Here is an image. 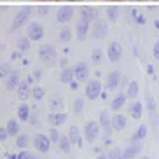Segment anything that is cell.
<instances>
[{
	"label": "cell",
	"mask_w": 159,
	"mask_h": 159,
	"mask_svg": "<svg viewBox=\"0 0 159 159\" xmlns=\"http://www.w3.org/2000/svg\"><path fill=\"white\" fill-rule=\"evenodd\" d=\"M39 58H40V61H42L44 65L52 66L58 61V52L51 44H44V46H40V49H39Z\"/></svg>",
	"instance_id": "1"
},
{
	"label": "cell",
	"mask_w": 159,
	"mask_h": 159,
	"mask_svg": "<svg viewBox=\"0 0 159 159\" xmlns=\"http://www.w3.org/2000/svg\"><path fill=\"white\" fill-rule=\"evenodd\" d=\"M100 122H94V121H88L84 124V129H82V135H84V140L88 143H93L100 135Z\"/></svg>",
	"instance_id": "2"
},
{
	"label": "cell",
	"mask_w": 159,
	"mask_h": 159,
	"mask_svg": "<svg viewBox=\"0 0 159 159\" xmlns=\"http://www.w3.org/2000/svg\"><path fill=\"white\" fill-rule=\"evenodd\" d=\"M33 147H35V150L40 152V154H47L49 149H51V138L47 135L39 133V135L33 136Z\"/></svg>",
	"instance_id": "3"
},
{
	"label": "cell",
	"mask_w": 159,
	"mask_h": 159,
	"mask_svg": "<svg viewBox=\"0 0 159 159\" xmlns=\"http://www.w3.org/2000/svg\"><path fill=\"white\" fill-rule=\"evenodd\" d=\"M30 14H32V7H30V5H25L23 9H19L18 14H16L14 19H12V30L21 28V26L26 23V19L30 18Z\"/></svg>",
	"instance_id": "4"
},
{
	"label": "cell",
	"mask_w": 159,
	"mask_h": 159,
	"mask_svg": "<svg viewBox=\"0 0 159 159\" xmlns=\"http://www.w3.org/2000/svg\"><path fill=\"white\" fill-rule=\"evenodd\" d=\"M91 33H93L94 39H98V40H102V39L107 37L108 33V25L103 21V19H94L93 21V26H91Z\"/></svg>",
	"instance_id": "5"
},
{
	"label": "cell",
	"mask_w": 159,
	"mask_h": 159,
	"mask_svg": "<svg viewBox=\"0 0 159 159\" xmlns=\"http://www.w3.org/2000/svg\"><path fill=\"white\" fill-rule=\"evenodd\" d=\"M107 56H108V60H110V63H117V61H121V58H122V46L117 42V40H114V42L108 44Z\"/></svg>",
	"instance_id": "6"
},
{
	"label": "cell",
	"mask_w": 159,
	"mask_h": 159,
	"mask_svg": "<svg viewBox=\"0 0 159 159\" xmlns=\"http://www.w3.org/2000/svg\"><path fill=\"white\" fill-rule=\"evenodd\" d=\"M26 37H28L30 40H33V42L40 40V39L44 37V28H42V25H39V23H30L28 26H26Z\"/></svg>",
	"instance_id": "7"
},
{
	"label": "cell",
	"mask_w": 159,
	"mask_h": 159,
	"mask_svg": "<svg viewBox=\"0 0 159 159\" xmlns=\"http://www.w3.org/2000/svg\"><path fill=\"white\" fill-rule=\"evenodd\" d=\"M102 94V84L100 80H89L88 86H86V96L89 100H96Z\"/></svg>",
	"instance_id": "8"
},
{
	"label": "cell",
	"mask_w": 159,
	"mask_h": 159,
	"mask_svg": "<svg viewBox=\"0 0 159 159\" xmlns=\"http://www.w3.org/2000/svg\"><path fill=\"white\" fill-rule=\"evenodd\" d=\"M142 142H131L128 145L126 149L122 150V154H124V159H136V156L142 152Z\"/></svg>",
	"instance_id": "9"
},
{
	"label": "cell",
	"mask_w": 159,
	"mask_h": 159,
	"mask_svg": "<svg viewBox=\"0 0 159 159\" xmlns=\"http://www.w3.org/2000/svg\"><path fill=\"white\" fill-rule=\"evenodd\" d=\"M98 122H100V128L103 129L105 135H110V133H112V129H114V128H112V117L108 116L107 110H102V112H100Z\"/></svg>",
	"instance_id": "10"
},
{
	"label": "cell",
	"mask_w": 159,
	"mask_h": 159,
	"mask_svg": "<svg viewBox=\"0 0 159 159\" xmlns=\"http://www.w3.org/2000/svg\"><path fill=\"white\" fill-rule=\"evenodd\" d=\"M72 16H74V7H72V5H61L56 12L58 23H66V21H70Z\"/></svg>",
	"instance_id": "11"
},
{
	"label": "cell",
	"mask_w": 159,
	"mask_h": 159,
	"mask_svg": "<svg viewBox=\"0 0 159 159\" xmlns=\"http://www.w3.org/2000/svg\"><path fill=\"white\" fill-rule=\"evenodd\" d=\"M19 84H21L19 72L12 70L9 75H7V79H5V89H7V91H14V89L19 88Z\"/></svg>",
	"instance_id": "12"
},
{
	"label": "cell",
	"mask_w": 159,
	"mask_h": 159,
	"mask_svg": "<svg viewBox=\"0 0 159 159\" xmlns=\"http://www.w3.org/2000/svg\"><path fill=\"white\" fill-rule=\"evenodd\" d=\"M88 33H89V21L80 18L77 21V26H75V37L79 39V40H84L88 37Z\"/></svg>",
	"instance_id": "13"
},
{
	"label": "cell",
	"mask_w": 159,
	"mask_h": 159,
	"mask_svg": "<svg viewBox=\"0 0 159 159\" xmlns=\"http://www.w3.org/2000/svg\"><path fill=\"white\" fill-rule=\"evenodd\" d=\"M80 18L89 21V23H93L94 19H98V11L94 7H89V5H82L80 7Z\"/></svg>",
	"instance_id": "14"
},
{
	"label": "cell",
	"mask_w": 159,
	"mask_h": 159,
	"mask_svg": "<svg viewBox=\"0 0 159 159\" xmlns=\"http://www.w3.org/2000/svg\"><path fill=\"white\" fill-rule=\"evenodd\" d=\"M121 80H122V74L119 70H112L108 74V79H107V86L108 89H117L121 86Z\"/></svg>",
	"instance_id": "15"
},
{
	"label": "cell",
	"mask_w": 159,
	"mask_h": 159,
	"mask_svg": "<svg viewBox=\"0 0 159 159\" xmlns=\"http://www.w3.org/2000/svg\"><path fill=\"white\" fill-rule=\"evenodd\" d=\"M74 72H75V79L79 80V82H82V80H88V75H89V70H88V65L86 63H77L75 65V68H74Z\"/></svg>",
	"instance_id": "16"
},
{
	"label": "cell",
	"mask_w": 159,
	"mask_h": 159,
	"mask_svg": "<svg viewBox=\"0 0 159 159\" xmlns=\"http://www.w3.org/2000/svg\"><path fill=\"white\" fill-rule=\"evenodd\" d=\"M126 124H128L126 116H122V114H116V116L112 117V128H114L116 131L124 129V128H126Z\"/></svg>",
	"instance_id": "17"
},
{
	"label": "cell",
	"mask_w": 159,
	"mask_h": 159,
	"mask_svg": "<svg viewBox=\"0 0 159 159\" xmlns=\"http://www.w3.org/2000/svg\"><path fill=\"white\" fill-rule=\"evenodd\" d=\"M66 114L65 112H54V114H51V116L47 117L49 119V122H51V126H61L63 122H66Z\"/></svg>",
	"instance_id": "18"
},
{
	"label": "cell",
	"mask_w": 159,
	"mask_h": 159,
	"mask_svg": "<svg viewBox=\"0 0 159 159\" xmlns=\"http://www.w3.org/2000/svg\"><path fill=\"white\" fill-rule=\"evenodd\" d=\"M16 91H18V98H19V100H26L30 94H32L30 82H28V80H26V82H21V84H19V88L16 89Z\"/></svg>",
	"instance_id": "19"
},
{
	"label": "cell",
	"mask_w": 159,
	"mask_h": 159,
	"mask_svg": "<svg viewBox=\"0 0 159 159\" xmlns=\"http://www.w3.org/2000/svg\"><path fill=\"white\" fill-rule=\"evenodd\" d=\"M142 114H143V105H142V102H133L129 107V116L131 119H140Z\"/></svg>",
	"instance_id": "20"
},
{
	"label": "cell",
	"mask_w": 159,
	"mask_h": 159,
	"mask_svg": "<svg viewBox=\"0 0 159 159\" xmlns=\"http://www.w3.org/2000/svg\"><path fill=\"white\" fill-rule=\"evenodd\" d=\"M68 138H70L72 145H79L82 143V138H80V131L77 126H70V129H68Z\"/></svg>",
	"instance_id": "21"
},
{
	"label": "cell",
	"mask_w": 159,
	"mask_h": 159,
	"mask_svg": "<svg viewBox=\"0 0 159 159\" xmlns=\"http://www.w3.org/2000/svg\"><path fill=\"white\" fill-rule=\"evenodd\" d=\"M70 149H72L70 138H68V136H65V135H61L60 142H58V150H60V152H63V154H68V152H70Z\"/></svg>",
	"instance_id": "22"
},
{
	"label": "cell",
	"mask_w": 159,
	"mask_h": 159,
	"mask_svg": "<svg viewBox=\"0 0 159 159\" xmlns=\"http://www.w3.org/2000/svg\"><path fill=\"white\" fill-rule=\"evenodd\" d=\"M126 98H128V96H126L124 93H119V94L116 96V98L112 100V103H110V108L117 112L119 108H122V105H124V102H126Z\"/></svg>",
	"instance_id": "23"
},
{
	"label": "cell",
	"mask_w": 159,
	"mask_h": 159,
	"mask_svg": "<svg viewBox=\"0 0 159 159\" xmlns=\"http://www.w3.org/2000/svg\"><path fill=\"white\" fill-rule=\"evenodd\" d=\"M145 136H147V126H145V124H140L138 129L131 135V142H142Z\"/></svg>",
	"instance_id": "24"
},
{
	"label": "cell",
	"mask_w": 159,
	"mask_h": 159,
	"mask_svg": "<svg viewBox=\"0 0 159 159\" xmlns=\"http://www.w3.org/2000/svg\"><path fill=\"white\" fill-rule=\"evenodd\" d=\"M7 131H9V135L11 136H18L19 135V131H21V128H19V122L16 121V119H9L7 121Z\"/></svg>",
	"instance_id": "25"
},
{
	"label": "cell",
	"mask_w": 159,
	"mask_h": 159,
	"mask_svg": "<svg viewBox=\"0 0 159 159\" xmlns=\"http://www.w3.org/2000/svg\"><path fill=\"white\" fill-rule=\"evenodd\" d=\"M107 19L110 23H117V19H119V7H117V5H108Z\"/></svg>",
	"instance_id": "26"
},
{
	"label": "cell",
	"mask_w": 159,
	"mask_h": 159,
	"mask_svg": "<svg viewBox=\"0 0 159 159\" xmlns=\"http://www.w3.org/2000/svg\"><path fill=\"white\" fill-rule=\"evenodd\" d=\"M74 77H75L74 68H63L61 74H60V80H61V82H68V84L74 80Z\"/></svg>",
	"instance_id": "27"
},
{
	"label": "cell",
	"mask_w": 159,
	"mask_h": 159,
	"mask_svg": "<svg viewBox=\"0 0 159 159\" xmlns=\"http://www.w3.org/2000/svg\"><path fill=\"white\" fill-rule=\"evenodd\" d=\"M30 107L26 105V103H21L18 108V117H19V121H28L30 119Z\"/></svg>",
	"instance_id": "28"
},
{
	"label": "cell",
	"mask_w": 159,
	"mask_h": 159,
	"mask_svg": "<svg viewBox=\"0 0 159 159\" xmlns=\"http://www.w3.org/2000/svg\"><path fill=\"white\" fill-rule=\"evenodd\" d=\"M136 94H138V82L136 80H131L129 84H128V89H126V96L129 100H135Z\"/></svg>",
	"instance_id": "29"
},
{
	"label": "cell",
	"mask_w": 159,
	"mask_h": 159,
	"mask_svg": "<svg viewBox=\"0 0 159 159\" xmlns=\"http://www.w3.org/2000/svg\"><path fill=\"white\" fill-rule=\"evenodd\" d=\"M30 143V136L25 135V133H19L18 136H16V147L18 149H25V147H28Z\"/></svg>",
	"instance_id": "30"
},
{
	"label": "cell",
	"mask_w": 159,
	"mask_h": 159,
	"mask_svg": "<svg viewBox=\"0 0 159 159\" xmlns=\"http://www.w3.org/2000/svg\"><path fill=\"white\" fill-rule=\"evenodd\" d=\"M30 42H32V40H30L28 37H21L18 40V49H19V52H26L30 49Z\"/></svg>",
	"instance_id": "31"
},
{
	"label": "cell",
	"mask_w": 159,
	"mask_h": 159,
	"mask_svg": "<svg viewBox=\"0 0 159 159\" xmlns=\"http://www.w3.org/2000/svg\"><path fill=\"white\" fill-rule=\"evenodd\" d=\"M58 39H60V42H68L72 39V30L70 28H63L60 32V35H58Z\"/></svg>",
	"instance_id": "32"
},
{
	"label": "cell",
	"mask_w": 159,
	"mask_h": 159,
	"mask_svg": "<svg viewBox=\"0 0 159 159\" xmlns=\"http://www.w3.org/2000/svg\"><path fill=\"white\" fill-rule=\"evenodd\" d=\"M82 107H84V102H82V98H75L74 102H72V112L79 114L80 110H82Z\"/></svg>",
	"instance_id": "33"
},
{
	"label": "cell",
	"mask_w": 159,
	"mask_h": 159,
	"mask_svg": "<svg viewBox=\"0 0 159 159\" xmlns=\"http://www.w3.org/2000/svg\"><path fill=\"white\" fill-rule=\"evenodd\" d=\"M32 96H33V100H42L44 98V88L35 86V88L32 89Z\"/></svg>",
	"instance_id": "34"
},
{
	"label": "cell",
	"mask_w": 159,
	"mask_h": 159,
	"mask_svg": "<svg viewBox=\"0 0 159 159\" xmlns=\"http://www.w3.org/2000/svg\"><path fill=\"white\" fill-rule=\"evenodd\" d=\"M102 58H103V52L102 49H93V54H91V60L96 63V65H100L102 63Z\"/></svg>",
	"instance_id": "35"
},
{
	"label": "cell",
	"mask_w": 159,
	"mask_h": 159,
	"mask_svg": "<svg viewBox=\"0 0 159 159\" xmlns=\"http://www.w3.org/2000/svg\"><path fill=\"white\" fill-rule=\"evenodd\" d=\"M108 159H124V154H122V150H119V149H112L108 152Z\"/></svg>",
	"instance_id": "36"
},
{
	"label": "cell",
	"mask_w": 159,
	"mask_h": 159,
	"mask_svg": "<svg viewBox=\"0 0 159 159\" xmlns=\"http://www.w3.org/2000/svg\"><path fill=\"white\" fill-rule=\"evenodd\" d=\"M49 138H51V142H56V143L60 142V138H61V136H60V133H58L56 126H52L51 129H49Z\"/></svg>",
	"instance_id": "37"
},
{
	"label": "cell",
	"mask_w": 159,
	"mask_h": 159,
	"mask_svg": "<svg viewBox=\"0 0 159 159\" xmlns=\"http://www.w3.org/2000/svg\"><path fill=\"white\" fill-rule=\"evenodd\" d=\"M11 66H9V63H4V65H2V68H0V77H2V79H7V75L11 74Z\"/></svg>",
	"instance_id": "38"
},
{
	"label": "cell",
	"mask_w": 159,
	"mask_h": 159,
	"mask_svg": "<svg viewBox=\"0 0 159 159\" xmlns=\"http://www.w3.org/2000/svg\"><path fill=\"white\" fill-rule=\"evenodd\" d=\"M51 108H52V110H61V108H63V100H61V98H54L51 102Z\"/></svg>",
	"instance_id": "39"
},
{
	"label": "cell",
	"mask_w": 159,
	"mask_h": 159,
	"mask_svg": "<svg viewBox=\"0 0 159 159\" xmlns=\"http://www.w3.org/2000/svg\"><path fill=\"white\" fill-rule=\"evenodd\" d=\"M7 136H11L9 135V131H7V128H0V142H2V143H5V142H7Z\"/></svg>",
	"instance_id": "40"
},
{
	"label": "cell",
	"mask_w": 159,
	"mask_h": 159,
	"mask_svg": "<svg viewBox=\"0 0 159 159\" xmlns=\"http://www.w3.org/2000/svg\"><path fill=\"white\" fill-rule=\"evenodd\" d=\"M18 159H37V157H33V154H30V152L23 150V152H19V154H18Z\"/></svg>",
	"instance_id": "41"
},
{
	"label": "cell",
	"mask_w": 159,
	"mask_h": 159,
	"mask_svg": "<svg viewBox=\"0 0 159 159\" xmlns=\"http://www.w3.org/2000/svg\"><path fill=\"white\" fill-rule=\"evenodd\" d=\"M147 108H149L150 112H154L156 103H154V98H152V96H149V98H147Z\"/></svg>",
	"instance_id": "42"
},
{
	"label": "cell",
	"mask_w": 159,
	"mask_h": 159,
	"mask_svg": "<svg viewBox=\"0 0 159 159\" xmlns=\"http://www.w3.org/2000/svg\"><path fill=\"white\" fill-rule=\"evenodd\" d=\"M152 54H154L156 60H159V40L154 44V47H152Z\"/></svg>",
	"instance_id": "43"
},
{
	"label": "cell",
	"mask_w": 159,
	"mask_h": 159,
	"mask_svg": "<svg viewBox=\"0 0 159 159\" xmlns=\"http://www.w3.org/2000/svg\"><path fill=\"white\" fill-rule=\"evenodd\" d=\"M47 12H49V5H40V7H39V14H47Z\"/></svg>",
	"instance_id": "44"
},
{
	"label": "cell",
	"mask_w": 159,
	"mask_h": 159,
	"mask_svg": "<svg viewBox=\"0 0 159 159\" xmlns=\"http://www.w3.org/2000/svg\"><path fill=\"white\" fill-rule=\"evenodd\" d=\"M136 23H138V25H145V16L143 14H136Z\"/></svg>",
	"instance_id": "45"
},
{
	"label": "cell",
	"mask_w": 159,
	"mask_h": 159,
	"mask_svg": "<svg viewBox=\"0 0 159 159\" xmlns=\"http://www.w3.org/2000/svg\"><path fill=\"white\" fill-rule=\"evenodd\" d=\"M32 75H33V79H35V80H39L40 77H42V72H40V70H35Z\"/></svg>",
	"instance_id": "46"
},
{
	"label": "cell",
	"mask_w": 159,
	"mask_h": 159,
	"mask_svg": "<svg viewBox=\"0 0 159 159\" xmlns=\"http://www.w3.org/2000/svg\"><path fill=\"white\" fill-rule=\"evenodd\" d=\"M28 122H30V124H37V116H35V114H33V116H30V119H28Z\"/></svg>",
	"instance_id": "47"
},
{
	"label": "cell",
	"mask_w": 159,
	"mask_h": 159,
	"mask_svg": "<svg viewBox=\"0 0 159 159\" xmlns=\"http://www.w3.org/2000/svg\"><path fill=\"white\" fill-rule=\"evenodd\" d=\"M70 88L75 91V89L79 88V80H77V79H75V80H72V82H70Z\"/></svg>",
	"instance_id": "48"
},
{
	"label": "cell",
	"mask_w": 159,
	"mask_h": 159,
	"mask_svg": "<svg viewBox=\"0 0 159 159\" xmlns=\"http://www.w3.org/2000/svg\"><path fill=\"white\" fill-rule=\"evenodd\" d=\"M7 157H9V159H18V156H14V154H7Z\"/></svg>",
	"instance_id": "49"
},
{
	"label": "cell",
	"mask_w": 159,
	"mask_h": 159,
	"mask_svg": "<svg viewBox=\"0 0 159 159\" xmlns=\"http://www.w3.org/2000/svg\"><path fill=\"white\" fill-rule=\"evenodd\" d=\"M58 2H80V0H58Z\"/></svg>",
	"instance_id": "50"
},
{
	"label": "cell",
	"mask_w": 159,
	"mask_h": 159,
	"mask_svg": "<svg viewBox=\"0 0 159 159\" xmlns=\"http://www.w3.org/2000/svg\"><path fill=\"white\" fill-rule=\"evenodd\" d=\"M96 159H108V156H98Z\"/></svg>",
	"instance_id": "51"
},
{
	"label": "cell",
	"mask_w": 159,
	"mask_h": 159,
	"mask_svg": "<svg viewBox=\"0 0 159 159\" xmlns=\"http://www.w3.org/2000/svg\"><path fill=\"white\" fill-rule=\"evenodd\" d=\"M156 28L159 30V19H156Z\"/></svg>",
	"instance_id": "52"
},
{
	"label": "cell",
	"mask_w": 159,
	"mask_h": 159,
	"mask_svg": "<svg viewBox=\"0 0 159 159\" xmlns=\"http://www.w3.org/2000/svg\"><path fill=\"white\" fill-rule=\"evenodd\" d=\"M140 159H150V157H149V156H142Z\"/></svg>",
	"instance_id": "53"
},
{
	"label": "cell",
	"mask_w": 159,
	"mask_h": 159,
	"mask_svg": "<svg viewBox=\"0 0 159 159\" xmlns=\"http://www.w3.org/2000/svg\"><path fill=\"white\" fill-rule=\"evenodd\" d=\"M131 2H145V0H131Z\"/></svg>",
	"instance_id": "54"
},
{
	"label": "cell",
	"mask_w": 159,
	"mask_h": 159,
	"mask_svg": "<svg viewBox=\"0 0 159 159\" xmlns=\"http://www.w3.org/2000/svg\"><path fill=\"white\" fill-rule=\"evenodd\" d=\"M108 2H122V0H108Z\"/></svg>",
	"instance_id": "55"
},
{
	"label": "cell",
	"mask_w": 159,
	"mask_h": 159,
	"mask_svg": "<svg viewBox=\"0 0 159 159\" xmlns=\"http://www.w3.org/2000/svg\"><path fill=\"white\" fill-rule=\"evenodd\" d=\"M40 2H49V0H40Z\"/></svg>",
	"instance_id": "56"
},
{
	"label": "cell",
	"mask_w": 159,
	"mask_h": 159,
	"mask_svg": "<svg viewBox=\"0 0 159 159\" xmlns=\"http://www.w3.org/2000/svg\"><path fill=\"white\" fill-rule=\"evenodd\" d=\"M156 2H159V0H156Z\"/></svg>",
	"instance_id": "57"
}]
</instances>
